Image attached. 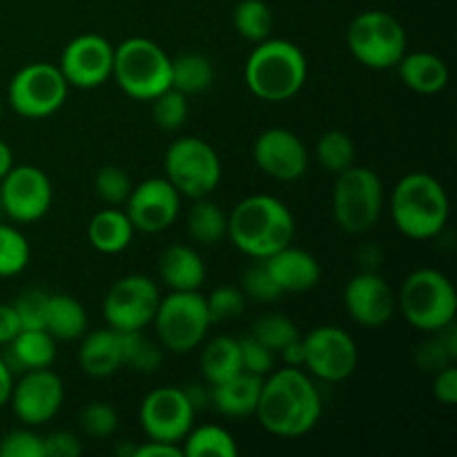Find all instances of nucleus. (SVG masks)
Wrapping results in <instances>:
<instances>
[{"label": "nucleus", "instance_id": "obj_1", "mask_svg": "<svg viewBox=\"0 0 457 457\" xmlns=\"http://www.w3.org/2000/svg\"><path fill=\"white\" fill-rule=\"evenodd\" d=\"M254 415L270 436L302 437L320 424V391L306 370L295 366L272 370L263 378Z\"/></svg>", "mask_w": 457, "mask_h": 457}, {"label": "nucleus", "instance_id": "obj_2", "mask_svg": "<svg viewBox=\"0 0 457 457\" xmlns=\"http://www.w3.org/2000/svg\"><path fill=\"white\" fill-rule=\"evenodd\" d=\"M295 217L288 205L270 195H253L228 214V239L250 259H268L295 241Z\"/></svg>", "mask_w": 457, "mask_h": 457}, {"label": "nucleus", "instance_id": "obj_3", "mask_svg": "<svg viewBox=\"0 0 457 457\" xmlns=\"http://www.w3.org/2000/svg\"><path fill=\"white\" fill-rule=\"evenodd\" d=\"M449 195L433 174L409 172L393 187V223L409 239L427 241L437 237L449 221Z\"/></svg>", "mask_w": 457, "mask_h": 457}, {"label": "nucleus", "instance_id": "obj_4", "mask_svg": "<svg viewBox=\"0 0 457 457\" xmlns=\"http://www.w3.org/2000/svg\"><path fill=\"white\" fill-rule=\"evenodd\" d=\"M245 85L266 103L290 101L308 79V62L302 49L284 38H266L250 52L244 67Z\"/></svg>", "mask_w": 457, "mask_h": 457}, {"label": "nucleus", "instance_id": "obj_5", "mask_svg": "<svg viewBox=\"0 0 457 457\" xmlns=\"http://www.w3.org/2000/svg\"><path fill=\"white\" fill-rule=\"evenodd\" d=\"M395 297L397 311L422 333H437L455 321V288L449 277L436 268H418L411 272Z\"/></svg>", "mask_w": 457, "mask_h": 457}, {"label": "nucleus", "instance_id": "obj_6", "mask_svg": "<svg viewBox=\"0 0 457 457\" xmlns=\"http://www.w3.org/2000/svg\"><path fill=\"white\" fill-rule=\"evenodd\" d=\"M112 79L125 96L134 101H152L172 87V58L150 38H128L114 47Z\"/></svg>", "mask_w": 457, "mask_h": 457}, {"label": "nucleus", "instance_id": "obj_7", "mask_svg": "<svg viewBox=\"0 0 457 457\" xmlns=\"http://www.w3.org/2000/svg\"><path fill=\"white\" fill-rule=\"evenodd\" d=\"M384 186L375 170L351 165L335 174L333 217L346 235H364L373 230L382 217Z\"/></svg>", "mask_w": 457, "mask_h": 457}, {"label": "nucleus", "instance_id": "obj_8", "mask_svg": "<svg viewBox=\"0 0 457 457\" xmlns=\"http://www.w3.org/2000/svg\"><path fill=\"white\" fill-rule=\"evenodd\" d=\"M346 43L353 58L369 70H391L409 52L404 25L379 9L361 12L353 18Z\"/></svg>", "mask_w": 457, "mask_h": 457}, {"label": "nucleus", "instance_id": "obj_9", "mask_svg": "<svg viewBox=\"0 0 457 457\" xmlns=\"http://www.w3.org/2000/svg\"><path fill=\"white\" fill-rule=\"evenodd\" d=\"M152 324L165 351L186 355L204 344L212 320L204 295L199 290H190V293H170L168 297H161Z\"/></svg>", "mask_w": 457, "mask_h": 457}, {"label": "nucleus", "instance_id": "obj_10", "mask_svg": "<svg viewBox=\"0 0 457 457\" xmlns=\"http://www.w3.org/2000/svg\"><path fill=\"white\" fill-rule=\"evenodd\" d=\"M165 179L187 199L210 196L221 183V159L208 141L199 137L177 138L163 159Z\"/></svg>", "mask_w": 457, "mask_h": 457}, {"label": "nucleus", "instance_id": "obj_11", "mask_svg": "<svg viewBox=\"0 0 457 457\" xmlns=\"http://www.w3.org/2000/svg\"><path fill=\"white\" fill-rule=\"evenodd\" d=\"M70 85L58 65L29 62L13 74L9 83V105L22 119H47L67 101Z\"/></svg>", "mask_w": 457, "mask_h": 457}, {"label": "nucleus", "instance_id": "obj_12", "mask_svg": "<svg viewBox=\"0 0 457 457\" xmlns=\"http://www.w3.org/2000/svg\"><path fill=\"white\" fill-rule=\"evenodd\" d=\"M303 369L321 382H344L351 378L360 361L355 339L339 326H317L302 337Z\"/></svg>", "mask_w": 457, "mask_h": 457}, {"label": "nucleus", "instance_id": "obj_13", "mask_svg": "<svg viewBox=\"0 0 457 457\" xmlns=\"http://www.w3.org/2000/svg\"><path fill=\"white\" fill-rule=\"evenodd\" d=\"M161 293L147 275H128L116 281L103 299V315L110 328L119 333L143 330L152 324Z\"/></svg>", "mask_w": 457, "mask_h": 457}, {"label": "nucleus", "instance_id": "obj_14", "mask_svg": "<svg viewBox=\"0 0 457 457\" xmlns=\"http://www.w3.org/2000/svg\"><path fill=\"white\" fill-rule=\"evenodd\" d=\"M52 181L36 165H13L0 179V208L16 223L40 221L52 208Z\"/></svg>", "mask_w": 457, "mask_h": 457}, {"label": "nucleus", "instance_id": "obj_15", "mask_svg": "<svg viewBox=\"0 0 457 457\" xmlns=\"http://www.w3.org/2000/svg\"><path fill=\"white\" fill-rule=\"evenodd\" d=\"M195 406L187 400L181 386H161L154 388L141 402V427L147 440L170 442L181 445L183 437L195 427Z\"/></svg>", "mask_w": 457, "mask_h": 457}, {"label": "nucleus", "instance_id": "obj_16", "mask_svg": "<svg viewBox=\"0 0 457 457\" xmlns=\"http://www.w3.org/2000/svg\"><path fill=\"white\" fill-rule=\"evenodd\" d=\"M181 212V195L165 177H152L132 186L125 214L132 221L134 230L145 235H159L177 221Z\"/></svg>", "mask_w": 457, "mask_h": 457}, {"label": "nucleus", "instance_id": "obj_17", "mask_svg": "<svg viewBox=\"0 0 457 457\" xmlns=\"http://www.w3.org/2000/svg\"><path fill=\"white\" fill-rule=\"evenodd\" d=\"M114 45L101 34H80L65 45L58 70L70 87L96 89L112 79Z\"/></svg>", "mask_w": 457, "mask_h": 457}, {"label": "nucleus", "instance_id": "obj_18", "mask_svg": "<svg viewBox=\"0 0 457 457\" xmlns=\"http://www.w3.org/2000/svg\"><path fill=\"white\" fill-rule=\"evenodd\" d=\"M62 400H65L62 379L49 369H34L25 370L22 378L13 382L9 404L13 415L31 428L49 422L61 411Z\"/></svg>", "mask_w": 457, "mask_h": 457}, {"label": "nucleus", "instance_id": "obj_19", "mask_svg": "<svg viewBox=\"0 0 457 457\" xmlns=\"http://www.w3.org/2000/svg\"><path fill=\"white\" fill-rule=\"evenodd\" d=\"M254 165L275 181H297L306 174L308 150L302 138L286 128L263 129L253 145Z\"/></svg>", "mask_w": 457, "mask_h": 457}, {"label": "nucleus", "instance_id": "obj_20", "mask_svg": "<svg viewBox=\"0 0 457 457\" xmlns=\"http://www.w3.org/2000/svg\"><path fill=\"white\" fill-rule=\"evenodd\" d=\"M344 306L353 321L364 328H379L395 315L397 297L382 275L361 270L344 288Z\"/></svg>", "mask_w": 457, "mask_h": 457}, {"label": "nucleus", "instance_id": "obj_21", "mask_svg": "<svg viewBox=\"0 0 457 457\" xmlns=\"http://www.w3.org/2000/svg\"><path fill=\"white\" fill-rule=\"evenodd\" d=\"M266 262L268 272L272 275L281 293H308L321 279V266L315 254L303 248H295L293 244L270 254Z\"/></svg>", "mask_w": 457, "mask_h": 457}, {"label": "nucleus", "instance_id": "obj_22", "mask_svg": "<svg viewBox=\"0 0 457 457\" xmlns=\"http://www.w3.org/2000/svg\"><path fill=\"white\" fill-rule=\"evenodd\" d=\"M159 275L170 293H190L199 290L205 281V263L195 248L172 244L161 253Z\"/></svg>", "mask_w": 457, "mask_h": 457}, {"label": "nucleus", "instance_id": "obj_23", "mask_svg": "<svg viewBox=\"0 0 457 457\" xmlns=\"http://www.w3.org/2000/svg\"><path fill=\"white\" fill-rule=\"evenodd\" d=\"M79 364L89 378H110L123 366V342L114 328H101L87 333L79 348Z\"/></svg>", "mask_w": 457, "mask_h": 457}, {"label": "nucleus", "instance_id": "obj_24", "mask_svg": "<svg viewBox=\"0 0 457 457\" xmlns=\"http://www.w3.org/2000/svg\"><path fill=\"white\" fill-rule=\"evenodd\" d=\"M263 378L253 373H237L235 378L210 386V402L226 418H248L257 411Z\"/></svg>", "mask_w": 457, "mask_h": 457}, {"label": "nucleus", "instance_id": "obj_25", "mask_svg": "<svg viewBox=\"0 0 457 457\" xmlns=\"http://www.w3.org/2000/svg\"><path fill=\"white\" fill-rule=\"evenodd\" d=\"M402 83L415 94H440L449 85V67L437 54L431 52H406L397 62Z\"/></svg>", "mask_w": 457, "mask_h": 457}, {"label": "nucleus", "instance_id": "obj_26", "mask_svg": "<svg viewBox=\"0 0 457 457\" xmlns=\"http://www.w3.org/2000/svg\"><path fill=\"white\" fill-rule=\"evenodd\" d=\"M12 373L16 370H34V369H49L56 360V339L45 328L38 330H21L13 337L12 344H7V355L3 357Z\"/></svg>", "mask_w": 457, "mask_h": 457}, {"label": "nucleus", "instance_id": "obj_27", "mask_svg": "<svg viewBox=\"0 0 457 457\" xmlns=\"http://www.w3.org/2000/svg\"><path fill=\"white\" fill-rule=\"evenodd\" d=\"M134 226L125 210L105 208L98 210L87 226V239L94 250L101 254H119L132 244Z\"/></svg>", "mask_w": 457, "mask_h": 457}, {"label": "nucleus", "instance_id": "obj_28", "mask_svg": "<svg viewBox=\"0 0 457 457\" xmlns=\"http://www.w3.org/2000/svg\"><path fill=\"white\" fill-rule=\"evenodd\" d=\"M87 328V311L71 295H47L45 306V330L54 339L74 342L83 337Z\"/></svg>", "mask_w": 457, "mask_h": 457}, {"label": "nucleus", "instance_id": "obj_29", "mask_svg": "<svg viewBox=\"0 0 457 457\" xmlns=\"http://www.w3.org/2000/svg\"><path fill=\"white\" fill-rule=\"evenodd\" d=\"M199 364H201V375H204V379L210 384V386L235 378L237 373L244 370V364H241L239 339L226 337V335H219V337L210 339L208 344H204Z\"/></svg>", "mask_w": 457, "mask_h": 457}, {"label": "nucleus", "instance_id": "obj_30", "mask_svg": "<svg viewBox=\"0 0 457 457\" xmlns=\"http://www.w3.org/2000/svg\"><path fill=\"white\" fill-rule=\"evenodd\" d=\"M187 232L201 245H217L228 237V217L208 196L195 199L187 212Z\"/></svg>", "mask_w": 457, "mask_h": 457}, {"label": "nucleus", "instance_id": "obj_31", "mask_svg": "<svg viewBox=\"0 0 457 457\" xmlns=\"http://www.w3.org/2000/svg\"><path fill=\"white\" fill-rule=\"evenodd\" d=\"M183 457H237L239 446L230 431L217 424L192 427L181 440Z\"/></svg>", "mask_w": 457, "mask_h": 457}, {"label": "nucleus", "instance_id": "obj_32", "mask_svg": "<svg viewBox=\"0 0 457 457\" xmlns=\"http://www.w3.org/2000/svg\"><path fill=\"white\" fill-rule=\"evenodd\" d=\"M214 67L212 61L204 54L187 52L172 61V87L186 96L201 94L212 85Z\"/></svg>", "mask_w": 457, "mask_h": 457}, {"label": "nucleus", "instance_id": "obj_33", "mask_svg": "<svg viewBox=\"0 0 457 457\" xmlns=\"http://www.w3.org/2000/svg\"><path fill=\"white\" fill-rule=\"evenodd\" d=\"M232 22H235L237 34L254 45L270 38L272 25H275L270 7L263 0H241L235 7Z\"/></svg>", "mask_w": 457, "mask_h": 457}, {"label": "nucleus", "instance_id": "obj_34", "mask_svg": "<svg viewBox=\"0 0 457 457\" xmlns=\"http://www.w3.org/2000/svg\"><path fill=\"white\" fill-rule=\"evenodd\" d=\"M315 156L326 172L339 174L355 165V143L342 129H328L317 141Z\"/></svg>", "mask_w": 457, "mask_h": 457}, {"label": "nucleus", "instance_id": "obj_35", "mask_svg": "<svg viewBox=\"0 0 457 457\" xmlns=\"http://www.w3.org/2000/svg\"><path fill=\"white\" fill-rule=\"evenodd\" d=\"M123 342V366L138 370V373H154L163 361V351L159 344L150 342L143 330H129L120 333Z\"/></svg>", "mask_w": 457, "mask_h": 457}, {"label": "nucleus", "instance_id": "obj_36", "mask_svg": "<svg viewBox=\"0 0 457 457\" xmlns=\"http://www.w3.org/2000/svg\"><path fill=\"white\" fill-rule=\"evenodd\" d=\"M31 257L29 244L18 228L0 223V279L21 275Z\"/></svg>", "mask_w": 457, "mask_h": 457}, {"label": "nucleus", "instance_id": "obj_37", "mask_svg": "<svg viewBox=\"0 0 457 457\" xmlns=\"http://www.w3.org/2000/svg\"><path fill=\"white\" fill-rule=\"evenodd\" d=\"M250 335H253L254 339H259L266 348H270L272 353H279L286 344L302 337L297 324H295L290 317L281 315V312H270V315L254 321Z\"/></svg>", "mask_w": 457, "mask_h": 457}, {"label": "nucleus", "instance_id": "obj_38", "mask_svg": "<svg viewBox=\"0 0 457 457\" xmlns=\"http://www.w3.org/2000/svg\"><path fill=\"white\" fill-rule=\"evenodd\" d=\"M187 112H190L187 96L174 87H168L159 96L152 98V119L165 132H177L179 128H183Z\"/></svg>", "mask_w": 457, "mask_h": 457}, {"label": "nucleus", "instance_id": "obj_39", "mask_svg": "<svg viewBox=\"0 0 457 457\" xmlns=\"http://www.w3.org/2000/svg\"><path fill=\"white\" fill-rule=\"evenodd\" d=\"M94 192L103 204L119 208V205H125L129 192H132V179L119 165H103L94 174Z\"/></svg>", "mask_w": 457, "mask_h": 457}, {"label": "nucleus", "instance_id": "obj_40", "mask_svg": "<svg viewBox=\"0 0 457 457\" xmlns=\"http://www.w3.org/2000/svg\"><path fill=\"white\" fill-rule=\"evenodd\" d=\"M80 428L89 437H110L119 428V413L107 402H89L79 415Z\"/></svg>", "mask_w": 457, "mask_h": 457}, {"label": "nucleus", "instance_id": "obj_41", "mask_svg": "<svg viewBox=\"0 0 457 457\" xmlns=\"http://www.w3.org/2000/svg\"><path fill=\"white\" fill-rule=\"evenodd\" d=\"M205 303H208L212 324H221V321H232L244 315L245 295L244 290L235 288V286H221L205 297Z\"/></svg>", "mask_w": 457, "mask_h": 457}, {"label": "nucleus", "instance_id": "obj_42", "mask_svg": "<svg viewBox=\"0 0 457 457\" xmlns=\"http://www.w3.org/2000/svg\"><path fill=\"white\" fill-rule=\"evenodd\" d=\"M436 339L427 342L424 346H420V364L424 369H431V370H440L445 366L453 364L455 355H457V339H455V330L453 324L445 330H437Z\"/></svg>", "mask_w": 457, "mask_h": 457}, {"label": "nucleus", "instance_id": "obj_43", "mask_svg": "<svg viewBox=\"0 0 457 457\" xmlns=\"http://www.w3.org/2000/svg\"><path fill=\"white\" fill-rule=\"evenodd\" d=\"M244 295L262 303H272L284 295L268 272L263 259H253V263L244 270Z\"/></svg>", "mask_w": 457, "mask_h": 457}, {"label": "nucleus", "instance_id": "obj_44", "mask_svg": "<svg viewBox=\"0 0 457 457\" xmlns=\"http://www.w3.org/2000/svg\"><path fill=\"white\" fill-rule=\"evenodd\" d=\"M239 351H241V364H244L245 373L259 375V378H266L268 373L275 370V353L270 348L263 346L259 339H254L253 335H245L239 339Z\"/></svg>", "mask_w": 457, "mask_h": 457}, {"label": "nucleus", "instance_id": "obj_45", "mask_svg": "<svg viewBox=\"0 0 457 457\" xmlns=\"http://www.w3.org/2000/svg\"><path fill=\"white\" fill-rule=\"evenodd\" d=\"M0 457H45L43 437L29 428L9 431L0 440Z\"/></svg>", "mask_w": 457, "mask_h": 457}, {"label": "nucleus", "instance_id": "obj_46", "mask_svg": "<svg viewBox=\"0 0 457 457\" xmlns=\"http://www.w3.org/2000/svg\"><path fill=\"white\" fill-rule=\"evenodd\" d=\"M45 306H47V293L43 290H27L13 302L22 330L45 328Z\"/></svg>", "mask_w": 457, "mask_h": 457}, {"label": "nucleus", "instance_id": "obj_47", "mask_svg": "<svg viewBox=\"0 0 457 457\" xmlns=\"http://www.w3.org/2000/svg\"><path fill=\"white\" fill-rule=\"evenodd\" d=\"M45 457H76L83 453V445L70 431H54L43 437Z\"/></svg>", "mask_w": 457, "mask_h": 457}, {"label": "nucleus", "instance_id": "obj_48", "mask_svg": "<svg viewBox=\"0 0 457 457\" xmlns=\"http://www.w3.org/2000/svg\"><path fill=\"white\" fill-rule=\"evenodd\" d=\"M433 397L445 406L457 404V369L453 364L445 366L436 373L433 379Z\"/></svg>", "mask_w": 457, "mask_h": 457}, {"label": "nucleus", "instance_id": "obj_49", "mask_svg": "<svg viewBox=\"0 0 457 457\" xmlns=\"http://www.w3.org/2000/svg\"><path fill=\"white\" fill-rule=\"evenodd\" d=\"M21 330L22 326L16 311H13V303H0V346L12 344Z\"/></svg>", "mask_w": 457, "mask_h": 457}, {"label": "nucleus", "instance_id": "obj_50", "mask_svg": "<svg viewBox=\"0 0 457 457\" xmlns=\"http://www.w3.org/2000/svg\"><path fill=\"white\" fill-rule=\"evenodd\" d=\"M134 457H183V451L179 445L161 440H147L145 445L134 449Z\"/></svg>", "mask_w": 457, "mask_h": 457}, {"label": "nucleus", "instance_id": "obj_51", "mask_svg": "<svg viewBox=\"0 0 457 457\" xmlns=\"http://www.w3.org/2000/svg\"><path fill=\"white\" fill-rule=\"evenodd\" d=\"M281 360H284L286 366H295V369H302L303 366V342L302 337L293 339L290 344H286L281 348Z\"/></svg>", "mask_w": 457, "mask_h": 457}, {"label": "nucleus", "instance_id": "obj_52", "mask_svg": "<svg viewBox=\"0 0 457 457\" xmlns=\"http://www.w3.org/2000/svg\"><path fill=\"white\" fill-rule=\"evenodd\" d=\"M181 388L186 391L187 400H190V404L195 406V411L204 409V406L210 402V388L205 386V384H186V386Z\"/></svg>", "mask_w": 457, "mask_h": 457}, {"label": "nucleus", "instance_id": "obj_53", "mask_svg": "<svg viewBox=\"0 0 457 457\" xmlns=\"http://www.w3.org/2000/svg\"><path fill=\"white\" fill-rule=\"evenodd\" d=\"M12 388H13V373L7 366V361L0 357V409H3L4 404H9Z\"/></svg>", "mask_w": 457, "mask_h": 457}, {"label": "nucleus", "instance_id": "obj_54", "mask_svg": "<svg viewBox=\"0 0 457 457\" xmlns=\"http://www.w3.org/2000/svg\"><path fill=\"white\" fill-rule=\"evenodd\" d=\"M12 168H13V152L12 147L7 145V141L0 138V179H3Z\"/></svg>", "mask_w": 457, "mask_h": 457}, {"label": "nucleus", "instance_id": "obj_55", "mask_svg": "<svg viewBox=\"0 0 457 457\" xmlns=\"http://www.w3.org/2000/svg\"><path fill=\"white\" fill-rule=\"evenodd\" d=\"M0 119H3V101H0Z\"/></svg>", "mask_w": 457, "mask_h": 457}]
</instances>
